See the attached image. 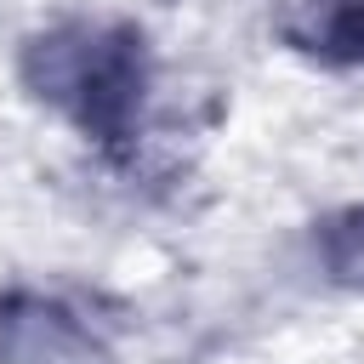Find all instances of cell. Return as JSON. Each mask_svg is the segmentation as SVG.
<instances>
[{"mask_svg":"<svg viewBox=\"0 0 364 364\" xmlns=\"http://www.w3.org/2000/svg\"><path fill=\"white\" fill-rule=\"evenodd\" d=\"M0 364H108V341L74 301L11 290L0 301Z\"/></svg>","mask_w":364,"mask_h":364,"instance_id":"2","label":"cell"},{"mask_svg":"<svg viewBox=\"0 0 364 364\" xmlns=\"http://www.w3.org/2000/svg\"><path fill=\"white\" fill-rule=\"evenodd\" d=\"M318 256H324V273L336 284L364 290V205H353L318 228Z\"/></svg>","mask_w":364,"mask_h":364,"instance_id":"4","label":"cell"},{"mask_svg":"<svg viewBox=\"0 0 364 364\" xmlns=\"http://www.w3.org/2000/svg\"><path fill=\"white\" fill-rule=\"evenodd\" d=\"M284 34L301 51L364 63V0H296Z\"/></svg>","mask_w":364,"mask_h":364,"instance_id":"3","label":"cell"},{"mask_svg":"<svg viewBox=\"0 0 364 364\" xmlns=\"http://www.w3.org/2000/svg\"><path fill=\"white\" fill-rule=\"evenodd\" d=\"M23 85L97 142H119L136 125L148 91L142 40L119 23H63L23 46Z\"/></svg>","mask_w":364,"mask_h":364,"instance_id":"1","label":"cell"}]
</instances>
